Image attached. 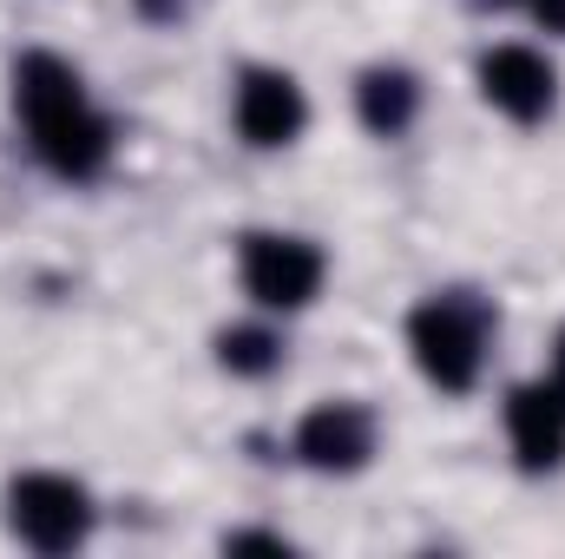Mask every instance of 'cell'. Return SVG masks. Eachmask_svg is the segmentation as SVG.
Here are the masks:
<instances>
[{
  "label": "cell",
  "mask_w": 565,
  "mask_h": 559,
  "mask_svg": "<svg viewBox=\"0 0 565 559\" xmlns=\"http://www.w3.org/2000/svg\"><path fill=\"white\" fill-rule=\"evenodd\" d=\"M355 106H362V126H369V133L395 139V133L415 119L422 93H415V80H408L402 66H375V73H362V86H355Z\"/></svg>",
  "instance_id": "cell-9"
},
{
  "label": "cell",
  "mask_w": 565,
  "mask_h": 559,
  "mask_svg": "<svg viewBox=\"0 0 565 559\" xmlns=\"http://www.w3.org/2000/svg\"><path fill=\"white\" fill-rule=\"evenodd\" d=\"M520 7H526L546 33H565V0H520Z\"/></svg>",
  "instance_id": "cell-11"
},
{
  "label": "cell",
  "mask_w": 565,
  "mask_h": 559,
  "mask_svg": "<svg viewBox=\"0 0 565 559\" xmlns=\"http://www.w3.org/2000/svg\"><path fill=\"white\" fill-rule=\"evenodd\" d=\"M217 356H224V369H237V376H270V369H277V336H270V329H231V336L217 342Z\"/></svg>",
  "instance_id": "cell-10"
},
{
  "label": "cell",
  "mask_w": 565,
  "mask_h": 559,
  "mask_svg": "<svg viewBox=\"0 0 565 559\" xmlns=\"http://www.w3.org/2000/svg\"><path fill=\"white\" fill-rule=\"evenodd\" d=\"M480 93L507 113V119H546L559 99V73L546 66V53L533 46H493L480 60Z\"/></svg>",
  "instance_id": "cell-5"
},
{
  "label": "cell",
  "mask_w": 565,
  "mask_h": 559,
  "mask_svg": "<svg viewBox=\"0 0 565 559\" xmlns=\"http://www.w3.org/2000/svg\"><path fill=\"white\" fill-rule=\"evenodd\" d=\"M13 106H20V119H26L33 151H40L60 178H93V171L106 165L113 133H106V119L86 106V86H79V73H73L66 60L26 53V60L13 66Z\"/></svg>",
  "instance_id": "cell-1"
},
{
  "label": "cell",
  "mask_w": 565,
  "mask_h": 559,
  "mask_svg": "<svg viewBox=\"0 0 565 559\" xmlns=\"http://www.w3.org/2000/svg\"><path fill=\"white\" fill-rule=\"evenodd\" d=\"M7 507H13V534L26 547H40V553H66L93 527V500L66 474H26V481H13V500Z\"/></svg>",
  "instance_id": "cell-3"
},
{
  "label": "cell",
  "mask_w": 565,
  "mask_h": 559,
  "mask_svg": "<svg viewBox=\"0 0 565 559\" xmlns=\"http://www.w3.org/2000/svg\"><path fill=\"white\" fill-rule=\"evenodd\" d=\"M369 447H375V428H369V415H362L355 402H322V409H309L302 428H296V454H302L309 467H322V474L362 467Z\"/></svg>",
  "instance_id": "cell-6"
},
{
  "label": "cell",
  "mask_w": 565,
  "mask_h": 559,
  "mask_svg": "<svg viewBox=\"0 0 565 559\" xmlns=\"http://www.w3.org/2000/svg\"><path fill=\"white\" fill-rule=\"evenodd\" d=\"M408 342H415V362H422V376L434 389H447V395L473 389V376H480V316L467 303H454V296L422 303L415 323H408Z\"/></svg>",
  "instance_id": "cell-2"
},
{
  "label": "cell",
  "mask_w": 565,
  "mask_h": 559,
  "mask_svg": "<svg viewBox=\"0 0 565 559\" xmlns=\"http://www.w3.org/2000/svg\"><path fill=\"white\" fill-rule=\"evenodd\" d=\"M322 283V251L302 238H250L244 244V289L264 309H302Z\"/></svg>",
  "instance_id": "cell-4"
},
{
  "label": "cell",
  "mask_w": 565,
  "mask_h": 559,
  "mask_svg": "<svg viewBox=\"0 0 565 559\" xmlns=\"http://www.w3.org/2000/svg\"><path fill=\"white\" fill-rule=\"evenodd\" d=\"M171 7H178V0H145V13H171Z\"/></svg>",
  "instance_id": "cell-13"
},
{
  "label": "cell",
  "mask_w": 565,
  "mask_h": 559,
  "mask_svg": "<svg viewBox=\"0 0 565 559\" xmlns=\"http://www.w3.org/2000/svg\"><path fill=\"white\" fill-rule=\"evenodd\" d=\"M302 86L289 80V73H270V66H257V73H244V86H237V133L250 145H289L302 133Z\"/></svg>",
  "instance_id": "cell-7"
},
{
  "label": "cell",
  "mask_w": 565,
  "mask_h": 559,
  "mask_svg": "<svg viewBox=\"0 0 565 559\" xmlns=\"http://www.w3.org/2000/svg\"><path fill=\"white\" fill-rule=\"evenodd\" d=\"M507 434H513L520 467H533V474L559 467L565 461V395L553 389V382L513 389V402H507Z\"/></svg>",
  "instance_id": "cell-8"
},
{
  "label": "cell",
  "mask_w": 565,
  "mask_h": 559,
  "mask_svg": "<svg viewBox=\"0 0 565 559\" xmlns=\"http://www.w3.org/2000/svg\"><path fill=\"white\" fill-rule=\"evenodd\" d=\"M553 389L565 395V342H559V356H553Z\"/></svg>",
  "instance_id": "cell-12"
}]
</instances>
